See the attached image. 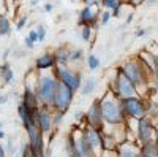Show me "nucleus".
<instances>
[{
  "mask_svg": "<svg viewBox=\"0 0 158 157\" xmlns=\"http://www.w3.org/2000/svg\"><path fill=\"white\" fill-rule=\"evenodd\" d=\"M57 90V78L51 75H43L36 80L35 94L40 102V107L52 108L54 107V97Z\"/></svg>",
  "mask_w": 158,
  "mask_h": 157,
  "instance_id": "nucleus-1",
  "label": "nucleus"
},
{
  "mask_svg": "<svg viewBox=\"0 0 158 157\" xmlns=\"http://www.w3.org/2000/svg\"><path fill=\"white\" fill-rule=\"evenodd\" d=\"M101 105V114H103V121H106L108 124H120L125 116L122 111V105L117 102V97H111L106 94L103 98H100Z\"/></svg>",
  "mask_w": 158,
  "mask_h": 157,
  "instance_id": "nucleus-2",
  "label": "nucleus"
},
{
  "mask_svg": "<svg viewBox=\"0 0 158 157\" xmlns=\"http://www.w3.org/2000/svg\"><path fill=\"white\" fill-rule=\"evenodd\" d=\"M118 68L123 72V75L133 83V86L136 89L147 84V73H146L144 63L141 60H128Z\"/></svg>",
  "mask_w": 158,
  "mask_h": 157,
  "instance_id": "nucleus-3",
  "label": "nucleus"
},
{
  "mask_svg": "<svg viewBox=\"0 0 158 157\" xmlns=\"http://www.w3.org/2000/svg\"><path fill=\"white\" fill-rule=\"evenodd\" d=\"M73 97H74V90L71 87H68L67 84L57 81V90H56L54 107L52 108L60 113H67L73 103Z\"/></svg>",
  "mask_w": 158,
  "mask_h": 157,
  "instance_id": "nucleus-4",
  "label": "nucleus"
},
{
  "mask_svg": "<svg viewBox=\"0 0 158 157\" xmlns=\"http://www.w3.org/2000/svg\"><path fill=\"white\" fill-rule=\"evenodd\" d=\"M54 75L57 78V81L67 84L73 90H77L79 87H81V84H82L81 73L74 72V70H70L67 65H56L54 67Z\"/></svg>",
  "mask_w": 158,
  "mask_h": 157,
  "instance_id": "nucleus-5",
  "label": "nucleus"
},
{
  "mask_svg": "<svg viewBox=\"0 0 158 157\" xmlns=\"http://www.w3.org/2000/svg\"><path fill=\"white\" fill-rule=\"evenodd\" d=\"M114 95L120 100L136 95V87L123 75V72L120 68H117V76H115V81H114Z\"/></svg>",
  "mask_w": 158,
  "mask_h": 157,
  "instance_id": "nucleus-6",
  "label": "nucleus"
},
{
  "mask_svg": "<svg viewBox=\"0 0 158 157\" xmlns=\"http://www.w3.org/2000/svg\"><path fill=\"white\" fill-rule=\"evenodd\" d=\"M122 105V111L123 116L133 117V119H141L146 114V107H144L142 100H139L138 97H130V98H123L120 102Z\"/></svg>",
  "mask_w": 158,
  "mask_h": 157,
  "instance_id": "nucleus-7",
  "label": "nucleus"
},
{
  "mask_svg": "<svg viewBox=\"0 0 158 157\" xmlns=\"http://www.w3.org/2000/svg\"><path fill=\"white\" fill-rule=\"evenodd\" d=\"M25 130H27V135H29V146H30L32 155L40 157L43 154V133L40 132L36 124L27 127Z\"/></svg>",
  "mask_w": 158,
  "mask_h": 157,
  "instance_id": "nucleus-8",
  "label": "nucleus"
},
{
  "mask_svg": "<svg viewBox=\"0 0 158 157\" xmlns=\"http://www.w3.org/2000/svg\"><path fill=\"white\" fill-rule=\"evenodd\" d=\"M85 121L89 124V127H94V129H98L103 125V114H101V105H100V100H95L94 103L90 105V108L87 110L85 113Z\"/></svg>",
  "mask_w": 158,
  "mask_h": 157,
  "instance_id": "nucleus-9",
  "label": "nucleus"
},
{
  "mask_svg": "<svg viewBox=\"0 0 158 157\" xmlns=\"http://www.w3.org/2000/svg\"><path fill=\"white\" fill-rule=\"evenodd\" d=\"M36 125L40 129V132L41 133H49L52 130V113L49 111V108H43L40 107L38 110V114H36Z\"/></svg>",
  "mask_w": 158,
  "mask_h": 157,
  "instance_id": "nucleus-10",
  "label": "nucleus"
},
{
  "mask_svg": "<svg viewBox=\"0 0 158 157\" xmlns=\"http://www.w3.org/2000/svg\"><path fill=\"white\" fill-rule=\"evenodd\" d=\"M98 13L94 11V5H87L81 10V13H79V19H77V24L81 25V27H84V25H87V27H94V25L97 24L98 21Z\"/></svg>",
  "mask_w": 158,
  "mask_h": 157,
  "instance_id": "nucleus-11",
  "label": "nucleus"
},
{
  "mask_svg": "<svg viewBox=\"0 0 158 157\" xmlns=\"http://www.w3.org/2000/svg\"><path fill=\"white\" fill-rule=\"evenodd\" d=\"M153 127L150 124V121L147 117H141L138 119V137L139 140L146 145V143H152V138H153Z\"/></svg>",
  "mask_w": 158,
  "mask_h": 157,
  "instance_id": "nucleus-12",
  "label": "nucleus"
},
{
  "mask_svg": "<svg viewBox=\"0 0 158 157\" xmlns=\"http://www.w3.org/2000/svg\"><path fill=\"white\" fill-rule=\"evenodd\" d=\"M82 133L87 140V143L90 145V148L94 149L95 152L98 149H103L101 148V132L98 129H94V127H87L85 130H82Z\"/></svg>",
  "mask_w": 158,
  "mask_h": 157,
  "instance_id": "nucleus-13",
  "label": "nucleus"
},
{
  "mask_svg": "<svg viewBox=\"0 0 158 157\" xmlns=\"http://www.w3.org/2000/svg\"><path fill=\"white\" fill-rule=\"evenodd\" d=\"M56 57L54 52H43L41 56H38L35 60V68L36 70H51L56 67Z\"/></svg>",
  "mask_w": 158,
  "mask_h": 157,
  "instance_id": "nucleus-14",
  "label": "nucleus"
},
{
  "mask_svg": "<svg viewBox=\"0 0 158 157\" xmlns=\"http://www.w3.org/2000/svg\"><path fill=\"white\" fill-rule=\"evenodd\" d=\"M54 57L57 65H67L70 62V49L67 46H60L54 51Z\"/></svg>",
  "mask_w": 158,
  "mask_h": 157,
  "instance_id": "nucleus-15",
  "label": "nucleus"
},
{
  "mask_svg": "<svg viewBox=\"0 0 158 157\" xmlns=\"http://www.w3.org/2000/svg\"><path fill=\"white\" fill-rule=\"evenodd\" d=\"M0 78L3 80L5 84H11L13 81H15V73H13L8 62H5L2 67H0Z\"/></svg>",
  "mask_w": 158,
  "mask_h": 157,
  "instance_id": "nucleus-16",
  "label": "nucleus"
},
{
  "mask_svg": "<svg viewBox=\"0 0 158 157\" xmlns=\"http://www.w3.org/2000/svg\"><path fill=\"white\" fill-rule=\"evenodd\" d=\"M100 5H103L106 10L112 11L114 16H118V11L122 8V0H101Z\"/></svg>",
  "mask_w": 158,
  "mask_h": 157,
  "instance_id": "nucleus-17",
  "label": "nucleus"
},
{
  "mask_svg": "<svg viewBox=\"0 0 158 157\" xmlns=\"http://www.w3.org/2000/svg\"><path fill=\"white\" fill-rule=\"evenodd\" d=\"M95 87H97V80L95 78H87L85 80V83L84 84H81V94L85 97V95H90L92 92L95 90Z\"/></svg>",
  "mask_w": 158,
  "mask_h": 157,
  "instance_id": "nucleus-18",
  "label": "nucleus"
},
{
  "mask_svg": "<svg viewBox=\"0 0 158 157\" xmlns=\"http://www.w3.org/2000/svg\"><path fill=\"white\" fill-rule=\"evenodd\" d=\"M11 33V24L6 15H0V37H6Z\"/></svg>",
  "mask_w": 158,
  "mask_h": 157,
  "instance_id": "nucleus-19",
  "label": "nucleus"
},
{
  "mask_svg": "<svg viewBox=\"0 0 158 157\" xmlns=\"http://www.w3.org/2000/svg\"><path fill=\"white\" fill-rule=\"evenodd\" d=\"M141 155L142 157H158V149L155 146V143H146Z\"/></svg>",
  "mask_w": 158,
  "mask_h": 157,
  "instance_id": "nucleus-20",
  "label": "nucleus"
},
{
  "mask_svg": "<svg viewBox=\"0 0 158 157\" xmlns=\"http://www.w3.org/2000/svg\"><path fill=\"white\" fill-rule=\"evenodd\" d=\"M101 148L103 149H108V151H112L115 148L114 138H111L109 135H101Z\"/></svg>",
  "mask_w": 158,
  "mask_h": 157,
  "instance_id": "nucleus-21",
  "label": "nucleus"
},
{
  "mask_svg": "<svg viewBox=\"0 0 158 157\" xmlns=\"http://www.w3.org/2000/svg\"><path fill=\"white\" fill-rule=\"evenodd\" d=\"M87 67H89V70H97L100 67V59L95 54H89L87 56Z\"/></svg>",
  "mask_w": 158,
  "mask_h": 157,
  "instance_id": "nucleus-22",
  "label": "nucleus"
},
{
  "mask_svg": "<svg viewBox=\"0 0 158 157\" xmlns=\"http://www.w3.org/2000/svg\"><path fill=\"white\" fill-rule=\"evenodd\" d=\"M82 57H84L82 49H79V48L70 49V60H71V62H77V60H81Z\"/></svg>",
  "mask_w": 158,
  "mask_h": 157,
  "instance_id": "nucleus-23",
  "label": "nucleus"
},
{
  "mask_svg": "<svg viewBox=\"0 0 158 157\" xmlns=\"http://www.w3.org/2000/svg\"><path fill=\"white\" fill-rule=\"evenodd\" d=\"M35 30H36V35H38V43L44 41V38H46V29H44V25L43 24H38L36 27H35Z\"/></svg>",
  "mask_w": 158,
  "mask_h": 157,
  "instance_id": "nucleus-24",
  "label": "nucleus"
},
{
  "mask_svg": "<svg viewBox=\"0 0 158 157\" xmlns=\"http://www.w3.org/2000/svg\"><path fill=\"white\" fill-rule=\"evenodd\" d=\"M27 21H29V16H27V15L21 16V18H19V21L16 22V30H18V32H21V30L25 27V25H27Z\"/></svg>",
  "mask_w": 158,
  "mask_h": 157,
  "instance_id": "nucleus-25",
  "label": "nucleus"
},
{
  "mask_svg": "<svg viewBox=\"0 0 158 157\" xmlns=\"http://www.w3.org/2000/svg\"><path fill=\"white\" fill-rule=\"evenodd\" d=\"M118 157H138L136 151L131 149V148H123L120 152H118Z\"/></svg>",
  "mask_w": 158,
  "mask_h": 157,
  "instance_id": "nucleus-26",
  "label": "nucleus"
},
{
  "mask_svg": "<svg viewBox=\"0 0 158 157\" xmlns=\"http://www.w3.org/2000/svg\"><path fill=\"white\" fill-rule=\"evenodd\" d=\"M90 35H92V27H87V25H84L82 32H81L82 40H84V41H90Z\"/></svg>",
  "mask_w": 158,
  "mask_h": 157,
  "instance_id": "nucleus-27",
  "label": "nucleus"
},
{
  "mask_svg": "<svg viewBox=\"0 0 158 157\" xmlns=\"http://www.w3.org/2000/svg\"><path fill=\"white\" fill-rule=\"evenodd\" d=\"M109 19H111V11H109V10H106V11H103V13H101L100 24H101V25H106V24L109 22Z\"/></svg>",
  "mask_w": 158,
  "mask_h": 157,
  "instance_id": "nucleus-28",
  "label": "nucleus"
},
{
  "mask_svg": "<svg viewBox=\"0 0 158 157\" xmlns=\"http://www.w3.org/2000/svg\"><path fill=\"white\" fill-rule=\"evenodd\" d=\"M63 114L65 113H60V111H56L54 114H52V122H54V125H59L63 121Z\"/></svg>",
  "mask_w": 158,
  "mask_h": 157,
  "instance_id": "nucleus-29",
  "label": "nucleus"
},
{
  "mask_svg": "<svg viewBox=\"0 0 158 157\" xmlns=\"http://www.w3.org/2000/svg\"><path fill=\"white\" fill-rule=\"evenodd\" d=\"M6 13H8V2L0 0V15H6Z\"/></svg>",
  "mask_w": 158,
  "mask_h": 157,
  "instance_id": "nucleus-30",
  "label": "nucleus"
},
{
  "mask_svg": "<svg viewBox=\"0 0 158 157\" xmlns=\"http://www.w3.org/2000/svg\"><path fill=\"white\" fill-rule=\"evenodd\" d=\"M24 45H25V48H27V49H33V46H35V43L30 40L29 37H25V38H24Z\"/></svg>",
  "mask_w": 158,
  "mask_h": 157,
  "instance_id": "nucleus-31",
  "label": "nucleus"
},
{
  "mask_svg": "<svg viewBox=\"0 0 158 157\" xmlns=\"http://www.w3.org/2000/svg\"><path fill=\"white\" fill-rule=\"evenodd\" d=\"M27 37L30 38V40H32L33 43H38V35H36V30H35V29H32V30H30V33H29Z\"/></svg>",
  "mask_w": 158,
  "mask_h": 157,
  "instance_id": "nucleus-32",
  "label": "nucleus"
},
{
  "mask_svg": "<svg viewBox=\"0 0 158 157\" xmlns=\"http://www.w3.org/2000/svg\"><path fill=\"white\" fill-rule=\"evenodd\" d=\"M52 10H54V5H52L51 2H48V3H44V11H46V13H51Z\"/></svg>",
  "mask_w": 158,
  "mask_h": 157,
  "instance_id": "nucleus-33",
  "label": "nucleus"
},
{
  "mask_svg": "<svg viewBox=\"0 0 158 157\" xmlns=\"http://www.w3.org/2000/svg\"><path fill=\"white\" fill-rule=\"evenodd\" d=\"M135 35H136V37H144V35H146V29H139V30H136Z\"/></svg>",
  "mask_w": 158,
  "mask_h": 157,
  "instance_id": "nucleus-34",
  "label": "nucleus"
},
{
  "mask_svg": "<svg viewBox=\"0 0 158 157\" xmlns=\"http://www.w3.org/2000/svg\"><path fill=\"white\" fill-rule=\"evenodd\" d=\"M127 2H130L131 5H141L144 3V0H127Z\"/></svg>",
  "mask_w": 158,
  "mask_h": 157,
  "instance_id": "nucleus-35",
  "label": "nucleus"
},
{
  "mask_svg": "<svg viewBox=\"0 0 158 157\" xmlns=\"http://www.w3.org/2000/svg\"><path fill=\"white\" fill-rule=\"evenodd\" d=\"M8 95H0V105H3V103H6L8 102Z\"/></svg>",
  "mask_w": 158,
  "mask_h": 157,
  "instance_id": "nucleus-36",
  "label": "nucleus"
},
{
  "mask_svg": "<svg viewBox=\"0 0 158 157\" xmlns=\"http://www.w3.org/2000/svg\"><path fill=\"white\" fill-rule=\"evenodd\" d=\"M84 2L87 5H98V2H95V0H84Z\"/></svg>",
  "mask_w": 158,
  "mask_h": 157,
  "instance_id": "nucleus-37",
  "label": "nucleus"
},
{
  "mask_svg": "<svg viewBox=\"0 0 158 157\" xmlns=\"http://www.w3.org/2000/svg\"><path fill=\"white\" fill-rule=\"evenodd\" d=\"M10 52H11V49H5V52H3V59H5V60L8 59V56H10Z\"/></svg>",
  "mask_w": 158,
  "mask_h": 157,
  "instance_id": "nucleus-38",
  "label": "nucleus"
},
{
  "mask_svg": "<svg viewBox=\"0 0 158 157\" xmlns=\"http://www.w3.org/2000/svg\"><path fill=\"white\" fill-rule=\"evenodd\" d=\"M133 16H135L133 13H130V15H128V18H127V24H130L131 21H133Z\"/></svg>",
  "mask_w": 158,
  "mask_h": 157,
  "instance_id": "nucleus-39",
  "label": "nucleus"
},
{
  "mask_svg": "<svg viewBox=\"0 0 158 157\" xmlns=\"http://www.w3.org/2000/svg\"><path fill=\"white\" fill-rule=\"evenodd\" d=\"M0 157H6V154H5V151H3L2 145H0Z\"/></svg>",
  "mask_w": 158,
  "mask_h": 157,
  "instance_id": "nucleus-40",
  "label": "nucleus"
},
{
  "mask_svg": "<svg viewBox=\"0 0 158 157\" xmlns=\"http://www.w3.org/2000/svg\"><path fill=\"white\" fill-rule=\"evenodd\" d=\"M36 3H40V0H30V7H35Z\"/></svg>",
  "mask_w": 158,
  "mask_h": 157,
  "instance_id": "nucleus-41",
  "label": "nucleus"
},
{
  "mask_svg": "<svg viewBox=\"0 0 158 157\" xmlns=\"http://www.w3.org/2000/svg\"><path fill=\"white\" fill-rule=\"evenodd\" d=\"M5 137H6V135H5V132H3V130H2V129H0V140H3Z\"/></svg>",
  "mask_w": 158,
  "mask_h": 157,
  "instance_id": "nucleus-42",
  "label": "nucleus"
},
{
  "mask_svg": "<svg viewBox=\"0 0 158 157\" xmlns=\"http://www.w3.org/2000/svg\"><path fill=\"white\" fill-rule=\"evenodd\" d=\"M144 2H149V5H155L156 0H144Z\"/></svg>",
  "mask_w": 158,
  "mask_h": 157,
  "instance_id": "nucleus-43",
  "label": "nucleus"
},
{
  "mask_svg": "<svg viewBox=\"0 0 158 157\" xmlns=\"http://www.w3.org/2000/svg\"><path fill=\"white\" fill-rule=\"evenodd\" d=\"M155 146H156V149H158V135H156V141H155Z\"/></svg>",
  "mask_w": 158,
  "mask_h": 157,
  "instance_id": "nucleus-44",
  "label": "nucleus"
},
{
  "mask_svg": "<svg viewBox=\"0 0 158 157\" xmlns=\"http://www.w3.org/2000/svg\"><path fill=\"white\" fill-rule=\"evenodd\" d=\"M49 154H51V152H48V154H43L41 157H49Z\"/></svg>",
  "mask_w": 158,
  "mask_h": 157,
  "instance_id": "nucleus-45",
  "label": "nucleus"
},
{
  "mask_svg": "<svg viewBox=\"0 0 158 157\" xmlns=\"http://www.w3.org/2000/svg\"><path fill=\"white\" fill-rule=\"evenodd\" d=\"M2 127H3V124H2V122H0V129H2Z\"/></svg>",
  "mask_w": 158,
  "mask_h": 157,
  "instance_id": "nucleus-46",
  "label": "nucleus"
},
{
  "mask_svg": "<svg viewBox=\"0 0 158 157\" xmlns=\"http://www.w3.org/2000/svg\"><path fill=\"white\" fill-rule=\"evenodd\" d=\"M41 155H43V154H41ZM41 155H40V157H41ZM32 157H35V155H32Z\"/></svg>",
  "mask_w": 158,
  "mask_h": 157,
  "instance_id": "nucleus-47",
  "label": "nucleus"
},
{
  "mask_svg": "<svg viewBox=\"0 0 158 157\" xmlns=\"http://www.w3.org/2000/svg\"><path fill=\"white\" fill-rule=\"evenodd\" d=\"M15 157H19V155H15Z\"/></svg>",
  "mask_w": 158,
  "mask_h": 157,
  "instance_id": "nucleus-48",
  "label": "nucleus"
},
{
  "mask_svg": "<svg viewBox=\"0 0 158 157\" xmlns=\"http://www.w3.org/2000/svg\"><path fill=\"white\" fill-rule=\"evenodd\" d=\"M138 157H142V155H138Z\"/></svg>",
  "mask_w": 158,
  "mask_h": 157,
  "instance_id": "nucleus-49",
  "label": "nucleus"
},
{
  "mask_svg": "<svg viewBox=\"0 0 158 157\" xmlns=\"http://www.w3.org/2000/svg\"><path fill=\"white\" fill-rule=\"evenodd\" d=\"M71 2H74V0H71Z\"/></svg>",
  "mask_w": 158,
  "mask_h": 157,
  "instance_id": "nucleus-50",
  "label": "nucleus"
},
{
  "mask_svg": "<svg viewBox=\"0 0 158 157\" xmlns=\"http://www.w3.org/2000/svg\"><path fill=\"white\" fill-rule=\"evenodd\" d=\"M156 57H158V56H156Z\"/></svg>",
  "mask_w": 158,
  "mask_h": 157,
  "instance_id": "nucleus-51",
  "label": "nucleus"
}]
</instances>
